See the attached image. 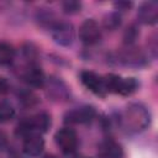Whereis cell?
<instances>
[{"instance_id": "obj_1", "label": "cell", "mask_w": 158, "mask_h": 158, "mask_svg": "<svg viewBox=\"0 0 158 158\" xmlns=\"http://www.w3.org/2000/svg\"><path fill=\"white\" fill-rule=\"evenodd\" d=\"M120 121L122 127L127 132L139 133L149 126L151 114L144 105L139 102H132L127 105L126 109L122 111Z\"/></svg>"}, {"instance_id": "obj_2", "label": "cell", "mask_w": 158, "mask_h": 158, "mask_svg": "<svg viewBox=\"0 0 158 158\" xmlns=\"http://www.w3.org/2000/svg\"><path fill=\"white\" fill-rule=\"evenodd\" d=\"M104 83L107 93H115L123 96H130L137 91L139 81L136 78H122L116 74H107L104 77Z\"/></svg>"}, {"instance_id": "obj_3", "label": "cell", "mask_w": 158, "mask_h": 158, "mask_svg": "<svg viewBox=\"0 0 158 158\" xmlns=\"http://www.w3.org/2000/svg\"><path fill=\"white\" fill-rule=\"evenodd\" d=\"M51 35L57 44L67 47L73 43L75 38V30L68 21H57L51 28Z\"/></svg>"}, {"instance_id": "obj_4", "label": "cell", "mask_w": 158, "mask_h": 158, "mask_svg": "<svg viewBox=\"0 0 158 158\" xmlns=\"http://www.w3.org/2000/svg\"><path fill=\"white\" fill-rule=\"evenodd\" d=\"M96 116V111L90 105H83L69 110L64 115V122L69 125H83L89 123Z\"/></svg>"}, {"instance_id": "obj_5", "label": "cell", "mask_w": 158, "mask_h": 158, "mask_svg": "<svg viewBox=\"0 0 158 158\" xmlns=\"http://www.w3.org/2000/svg\"><path fill=\"white\" fill-rule=\"evenodd\" d=\"M117 58H118V62L126 67L139 68L147 64V56L139 48L133 46H126V48L118 53Z\"/></svg>"}, {"instance_id": "obj_6", "label": "cell", "mask_w": 158, "mask_h": 158, "mask_svg": "<svg viewBox=\"0 0 158 158\" xmlns=\"http://www.w3.org/2000/svg\"><path fill=\"white\" fill-rule=\"evenodd\" d=\"M54 141H56L57 146L60 148V151L65 154H70V153L75 152V149L78 147L77 132L69 127L58 130L54 135Z\"/></svg>"}, {"instance_id": "obj_7", "label": "cell", "mask_w": 158, "mask_h": 158, "mask_svg": "<svg viewBox=\"0 0 158 158\" xmlns=\"http://www.w3.org/2000/svg\"><path fill=\"white\" fill-rule=\"evenodd\" d=\"M79 38L86 46L98 43L101 38V28L94 19H86L79 27Z\"/></svg>"}, {"instance_id": "obj_8", "label": "cell", "mask_w": 158, "mask_h": 158, "mask_svg": "<svg viewBox=\"0 0 158 158\" xmlns=\"http://www.w3.org/2000/svg\"><path fill=\"white\" fill-rule=\"evenodd\" d=\"M80 81L88 90H90L98 96L104 98L107 94L104 83V77H100L91 70H83L80 73Z\"/></svg>"}, {"instance_id": "obj_9", "label": "cell", "mask_w": 158, "mask_h": 158, "mask_svg": "<svg viewBox=\"0 0 158 158\" xmlns=\"http://www.w3.org/2000/svg\"><path fill=\"white\" fill-rule=\"evenodd\" d=\"M44 86H46V93L48 98H51V100L53 101L62 102L69 98V90L64 84V81H62L59 78L51 77L48 80L46 79Z\"/></svg>"}, {"instance_id": "obj_10", "label": "cell", "mask_w": 158, "mask_h": 158, "mask_svg": "<svg viewBox=\"0 0 158 158\" xmlns=\"http://www.w3.org/2000/svg\"><path fill=\"white\" fill-rule=\"evenodd\" d=\"M137 19L143 25H154L158 21V2L154 0L144 1L137 10Z\"/></svg>"}, {"instance_id": "obj_11", "label": "cell", "mask_w": 158, "mask_h": 158, "mask_svg": "<svg viewBox=\"0 0 158 158\" xmlns=\"http://www.w3.org/2000/svg\"><path fill=\"white\" fill-rule=\"evenodd\" d=\"M23 80L32 88H43L46 84V77L38 64H27L23 72Z\"/></svg>"}, {"instance_id": "obj_12", "label": "cell", "mask_w": 158, "mask_h": 158, "mask_svg": "<svg viewBox=\"0 0 158 158\" xmlns=\"http://www.w3.org/2000/svg\"><path fill=\"white\" fill-rule=\"evenodd\" d=\"M98 154L100 158H121L123 156V151L120 143L111 138H106L99 143Z\"/></svg>"}, {"instance_id": "obj_13", "label": "cell", "mask_w": 158, "mask_h": 158, "mask_svg": "<svg viewBox=\"0 0 158 158\" xmlns=\"http://www.w3.org/2000/svg\"><path fill=\"white\" fill-rule=\"evenodd\" d=\"M44 148V141L42 138L41 135L37 133H32L30 136H27L23 141V146L22 149L25 152V154L30 156V157H37L42 153Z\"/></svg>"}, {"instance_id": "obj_14", "label": "cell", "mask_w": 158, "mask_h": 158, "mask_svg": "<svg viewBox=\"0 0 158 158\" xmlns=\"http://www.w3.org/2000/svg\"><path fill=\"white\" fill-rule=\"evenodd\" d=\"M28 120H30V123L33 131L46 132L51 126V116L44 111H41L33 115L32 117H28Z\"/></svg>"}, {"instance_id": "obj_15", "label": "cell", "mask_w": 158, "mask_h": 158, "mask_svg": "<svg viewBox=\"0 0 158 158\" xmlns=\"http://www.w3.org/2000/svg\"><path fill=\"white\" fill-rule=\"evenodd\" d=\"M121 22H122V19H121V15L120 12L117 11H112V12H109L104 16L102 19V26L106 31H116L120 26H121Z\"/></svg>"}, {"instance_id": "obj_16", "label": "cell", "mask_w": 158, "mask_h": 158, "mask_svg": "<svg viewBox=\"0 0 158 158\" xmlns=\"http://www.w3.org/2000/svg\"><path fill=\"white\" fill-rule=\"evenodd\" d=\"M15 58V49L7 42H0V65H10Z\"/></svg>"}, {"instance_id": "obj_17", "label": "cell", "mask_w": 158, "mask_h": 158, "mask_svg": "<svg viewBox=\"0 0 158 158\" xmlns=\"http://www.w3.org/2000/svg\"><path fill=\"white\" fill-rule=\"evenodd\" d=\"M16 111L14 105L9 100L0 101V122H7L14 118Z\"/></svg>"}, {"instance_id": "obj_18", "label": "cell", "mask_w": 158, "mask_h": 158, "mask_svg": "<svg viewBox=\"0 0 158 158\" xmlns=\"http://www.w3.org/2000/svg\"><path fill=\"white\" fill-rule=\"evenodd\" d=\"M139 37V30L136 25H130L126 27V30L123 31V36H122V40H123V43L125 46H133L135 42L138 40Z\"/></svg>"}, {"instance_id": "obj_19", "label": "cell", "mask_w": 158, "mask_h": 158, "mask_svg": "<svg viewBox=\"0 0 158 158\" xmlns=\"http://www.w3.org/2000/svg\"><path fill=\"white\" fill-rule=\"evenodd\" d=\"M22 53H23V57L26 58L28 64H37L36 59L38 57V51L32 43H26L22 47Z\"/></svg>"}, {"instance_id": "obj_20", "label": "cell", "mask_w": 158, "mask_h": 158, "mask_svg": "<svg viewBox=\"0 0 158 158\" xmlns=\"http://www.w3.org/2000/svg\"><path fill=\"white\" fill-rule=\"evenodd\" d=\"M19 100L23 106H35L40 100L36 96L35 93L30 91V90H23L19 94Z\"/></svg>"}, {"instance_id": "obj_21", "label": "cell", "mask_w": 158, "mask_h": 158, "mask_svg": "<svg viewBox=\"0 0 158 158\" xmlns=\"http://www.w3.org/2000/svg\"><path fill=\"white\" fill-rule=\"evenodd\" d=\"M62 10H63L64 14H68V15L78 14L81 10V2L80 1H77V0H67V1H63L62 2Z\"/></svg>"}, {"instance_id": "obj_22", "label": "cell", "mask_w": 158, "mask_h": 158, "mask_svg": "<svg viewBox=\"0 0 158 158\" xmlns=\"http://www.w3.org/2000/svg\"><path fill=\"white\" fill-rule=\"evenodd\" d=\"M114 6H115V9L117 10V12H118V11H127V10H130V9L133 6V2H132V1L120 0V1L114 2Z\"/></svg>"}, {"instance_id": "obj_23", "label": "cell", "mask_w": 158, "mask_h": 158, "mask_svg": "<svg viewBox=\"0 0 158 158\" xmlns=\"http://www.w3.org/2000/svg\"><path fill=\"white\" fill-rule=\"evenodd\" d=\"M6 146H7V136L4 131L0 130V152L4 151L6 148Z\"/></svg>"}, {"instance_id": "obj_24", "label": "cell", "mask_w": 158, "mask_h": 158, "mask_svg": "<svg viewBox=\"0 0 158 158\" xmlns=\"http://www.w3.org/2000/svg\"><path fill=\"white\" fill-rule=\"evenodd\" d=\"M43 158H56V157H53V156H49V154H47V156H44Z\"/></svg>"}, {"instance_id": "obj_25", "label": "cell", "mask_w": 158, "mask_h": 158, "mask_svg": "<svg viewBox=\"0 0 158 158\" xmlns=\"http://www.w3.org/2000/svg\"><path fill=\"white\" fill-rule=\"evenodd\" d=\"M75 158H88V157H85V156H77Z\"/></svg>"}, {"instance_id": "obj_26", "label": "cell", "mask_w": 158, "mask_h": 158, "mask_svg": "<svg viewBox=\"0 0 158 158\" xmlns=\"http://www.w3.org/2000/svg\"><path fill=\"white\" fill-rule=\"evenodd\" d=\"M15 158H21V157H15Z\"/></svg>"}]
</instances>
